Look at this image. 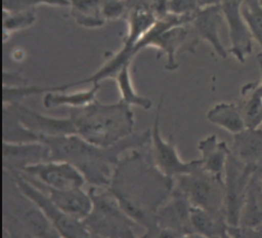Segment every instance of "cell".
<instances>
[{
	"label": "cell",
	"instance_id": "cell-1",
	"mask_svg": "<svg viewBox=\"0 0 262 238\" xmlns=\"http://www.w3.org/2000/svg\"><path fill=\"white\" fill-rule=\"evenodd\" d=\"M175 188V179L155 165L149 145L131 150L114 168L107 188L122 208L144 229L142 238L155 231V216Z\"/></svg>",
	"mask_w": 262,
	"mask_h": 238
},
{
	"label": "cell",
	"instance_id": "cell-2",
	"mask_svg": "<svg viewBox=\"0 0 262 238\" xmlns=\"http://www.w3.org/2000/svg\"><path fill=\"white\" fill-rule=\"evenodd\" d=\"M150 140L151 129L134 133L110 147H99L77 134L42 139L50 150L51 161L71 163L81 172L85 182L96 188L109 187L114 168L123 154L147 147Z\"/></svg>",
	"mask_w": 262,
	"mask_h": 238
},
{
	"label": "cell",
	"instance_id": "cell-3",
	"mask_svg": "<svg viewBox=\"0 0 262 238\" xmlns=\"http://www.w3.org/2000/svg\"><path fill=\"white\" fill-rule=\"evenodd\" d=\"M69 116L77 135L99 147H110L135 133V113L121 100L104 104L96 98L84 107L70 109Z\"/></svg>",
	"mask_w": 262,
	"mask_h": 238
},
{
	"label": "cell",
	"instance_id": "cell-4",
	"mask_svg": "<svg viewBox=\"0 0 262 238\" xmlns=\"http://www.w3.org/2000/svg\"><path fill=\"white\" fill-rule=\"evenodd\" d=\"M3 231L10 238H58L56 229L26 195L11 172L3 169Z\"/></svg>",
	"mask_w": 262,
	"mask_h": 238
},
{
	"label": "cell",
	"instance_id": "cell-5",
	"mask_svg": "<svg viewBox=\"0 0 262 238\" xmlns=\"http://www.w3.org/2000/svg\"><path fill=\"white\" fill-rule=\"evenodd\" d=\"M92 210L82 220L89 237L94 238H136L142 227L122 208L119 201L107 188L92 187ZM144 234V233H143Z\"/></svg>",
	"mask_w": 262,
	"mask_h": 238
},
{
	"label": "cell",
	"instance_id": "cell-6",
	"mask_svg": "<svg viewBox=\"0 0 262 238\" xmlns=\"http://www.w3.org/2000/svg\"><path fill=\"white\" fill-rule=\"evenodd\" d=\"M175 187L187 195L193 207L224 211V179L205 170L201 163L190 173L175 177Z\"/></svg>",
	"mask_w": 262,
	"mask_h": 238
},
{
	"label": "cell",
	"instance_id": "cell-7",
	"mask_svg": "<svg viewBox=\"0 0 262 238\" xmlns=\"http://www.w3.org/2000/svg\"><path fill=\"white\" fill-rule=\"evenodd\" d=\"M192 205L187 195L174 188L155 216V231L149 238L199 237L191 220Z\"/></svg>",
	"mask_w": 262,
	"mask_h": 238
},
{
	"label": "cell",
	"instance_id": "cell-8",
	"mask_svg": "<svg viewBox=\"0 0 262 238\" xmlns=\"http://www.w3.org/2000/svg\"><path fill=\"white\" fill-rule=\"evenodd\" d=\"M11 172V171H9ZM14 176L19 189L31 199L42 210L44 216L49 220L52 227L64 238H88L89 234L82 220L76 219L62 211L50 197L40 188H37L28 180H26L19 172H11Z\"/></svg>",
	"mask_w": 262,
	"mask_h": 238
},
{
	"label": "cell",
	"instance_id": "cell-9",
	"mask_svg": "<svg viewBox=\"0 0 262 238\" xmlns=\"http://www.w3.org/2000/svg\"><path fill=\"white\" fill-rule=\"evenodd\" d=\"M257 169L235 157L230 150L224 173V211L229 226H239L248 185Z\"/></svg>",
	"mask_w": 262,
	"mask_h": 238
},
{
	"label": "cell",
	"instance_id": "cell-10",
	"mask_svg": "<svg viewBox=\"0 0 262 238\" xmlns=\"http://www.w3.org/2000/svg\"><path fill=\"white\" fill-rule=\"evenodd\" d=\"M163 95L160 98L157 108L154 126L151 128V140L149 144L152 161L161 172L169 177H177L182 174L190 173L200 164V160L185 162L181 160L177 151L176 144L171 137L165 140L161 135V109L163 105Z\"/></svg>",
	"mask_w": 262,
	"mask_h": 238
},
{
	"label": "cell",
	"instance_id": "cell-11",
	"mask_svg": "<svg viewBox=\"0 0 262 238\" xmlns=\"http://www.w3.org/2000/svg\"><path fill=\"white\" fill-rule=\"evenodd\" d=\"M224 21L221 4L201 8L189 23L191 35L188 51L194 52L199 43L205 41L212 46L217 56L223 59L227 58L229 51L223 44L220 35L221 26Z\"/></svg>",
	"mask_w": 262,
	"mask_h": 238
},
{
	"label": "cell",
	"instance_id": "cell-12",
	"mask_svg": "<svg viewBox=\"0 0 262 238\" xmlns=\"http://www.w3.org/2000/svg\"><path fill=\"white\" fill-rule=\"evenodd\" d=\"M20 173L45 186L58 189L82 188L86 183L74 165L62 161H48L30 166Z\"/></svg>",
	"mask_w": 262,
	"mask_h": 238
},
{
	"label": "cell",
	"instance_id": "cell-13",
	"mask_svg": "<svg viewBox=\"0 0 262 238\" xmlns=\"http://www.w3.org/2000/svg\"><path fill=\"white\" fill-rule=\"evenodd\" d=\"M242 0H222L221 6L228 28L229 52L239 62L244 63L252 55L254 38L241 12Z\"/></svg>",
	"mask_w": 262,
	"mask_h": 238
},
{
	"label": "cell",
	"instance_id": "cell-14",
	"mask_svg": "<svg viewBox=\"0 0 262 238\" xmlns=\"http://www.w3.org/2000/svg\"><path fill=\"white\" fill-rule=\"evenodd\" d=\"M14 111L18 120L32 133L44 137L76 134L72 120L69 117H55L32 110L20 103L7 104Z\"/></svg>",
	"mask_w": 262,
	"mask_h": 238
},
{
	"label": "cell",
	"instance_id": "cell-15",
	"mask_svg": "<svg viewBox=\"0 0 262 238\" xmlns=\"http://www.w3.org/2000/svg\"><path fill=\"white\" fill-rule=\"evenodd\" d=\"M51 161L50 150L43 141L10 143L3 141V169L21 172L30 166Z\"/></svg>",
	"mask_w": 262,
	"mask_h": 238
},
{
	"label": "cell",
	"instance_id": "cell-16",
	"mask_svg": "<svg viewBox=\"0 0 262 238\" xmlns=\"http://www.w3.org/2000/svg\"><path fill=\"white\" fill-rule=\"evenodd\" d=\"M20 173V172H19ZM26 180L32 183L34 186L43 190L62 211L76 219L83 220L92 210L93 202L90 195L89 190L84 191L82 188H72V189H58L45 186L28 176L20 173Z\"/></svg>",
	"mask_w": 262,
	"mask_h": 238
},
{
	"label": "cell",
	"instance_id": "cell-17",
	"mask_svg": "<svg viewBox=\"0 0 262 238\" xmlns=\"http://www.w3.org/2000/svg\"><path fill=\"white\" fill-rule=\"evenodd\" d=\"M198 149L201 154L199 158L201 166L210 173L224 179L230 148L225 141L219 140L216 135H209L203 138Z\"/></svg>",
	"mask_w": 262,
	"mask_h": 238
},
{
	"label": "cell",
	"instance_id": "cell-18",
	"mask_svg": "<svg viewBox=\"0 0 262 238\" xmlns=\"http://www.w3.org/2000/svg\"><path fill=\"white\" fill-rule=\"evenodd\" d=\"M230 150L239 161L257 169L262 158V129L246 127L233 135Z\"/></svg>",
	"mask_w": 262,
	"mask_h": 238
},
{
	"label": "cell",
	"instance_id": "cell-19",
	"mask_svg": "<svg viewBox=\"0 0 262 238\" xmlns=\"http://www.w3.org/2000/svg\"><path fill=\"white\" fill-rule=\"evenodd\" d=\"M100 88V83H95L88 89L74 92L47 91L43 93V105L46 109L59 107H69L70 109L81 108L97 98Z\"/></svg>",
	"mask_w": 262,
	"mask_h": 238
},
{
	"label": "cell",
	"instance_id": "cell-20",
	"mask_svg": "<svg viewBox=\"0 0 262 238\" xmlns=\"http://www.w3.org/2000/svg\"><path fill=\"white\" fill-rule=\"evenodd\" d=\"M191 220L199 237L226 238L229 224L224 211H211L199 207H193Z\"/></svg>",
	"mask_w": 262,
	"mask_h": 238
},
{
	"label": "cell",
	"instance_id": "cell-21",
	"mask_svg": "<svg viewBox=\"0 0 262 238\" xmlns=\"http://www.w3.org/2000/svg\"><path fill=\"white\" fill-rule=\"evenodd\" d=\"M208 122L219 126L228 133L235 135L246 128L239 104L232 102H221L207 111Z\"/></svg>",
	"mask_w": 262,
	"mask_h": 238
},
{
	"label": "cell",
	"instance_id": "cell-22",
	"mask_svg": "<svg viewBox=\"0 0 262 238\" xmlns=\"http://www.w3.org/2000/svg\"><path fill=\"white\" fill-rule=\"evenodd\" d=\"M262 224V190L260 186V172L256 171L246 192L240 215L239 226L259 228Z\"/></svg>",
	"mask_w": 262,
	"mask_h": 238
},
{
	"label": "cell",
	"instance_id": "cell-23",
	"mask_svg": "<svg viewBox=\"0 0 262 238\" xmlns=\"http://www.w3.org/2000/svg\"><path fill=\"white\" fill-rule=\"evenodd\" d=\"M242 101L239 104L246 127L256 128L262 124V85L261 82L243 86Z\"/></svg>",
	"mask_w": 262,
	"mask_h": 238
},
{
	"label": "cell",
	"instance_id": "cell-24",
	"mask_svg": "<svg viewBox=\"0 0 262 238\" xmlns=\"http://www.w3.org/2000/svg\"><path fill=\"white\" fill-rule=\"evenodd\" d=\"M102 0H70L73 19L83 28L94 29L106 24L102 15Z\"/></svg>",
	"mask_w": 262,
	"mask_h": 238
},
{
	"label": "cell",
	"instance_id": "cell-25",
	"mask_svg": "<svg viewBox=\"0 0 262 238\" xmlns=\"http://www.w3.org/2000/svg\"><path fill=\"white\" fill-rule=\"evenodd\" d=\"M3 141L26 143L42 141V138L26 127L9 105L3 104Z\"/></svg>",
	"mask_w": 262,
	"mask_h": 238
},
{
	"label": "cell",
	"instance_id": "cell-26",
	"mask_svg": "<svg viewBox=\"0 0 262 238\" xmlns=\"http://www.w3.org/2000/svg\"><path fill=\"white\" fill-rule=\"evenodd\" d=\"M131 63L125 64L113 78L117 89L120 91L121 101L131 106H137L144 110H148L152 106V101L148 97L139 94L131 77Z\"/></svg>",
	"mask_w": 262,
	"mask_h": 238
},
{
	"label": "cell",
	"instance_id": "cell-27",
	"mask_svg": "<svg viewBox=\"0 0 262 238\" xmlns=\"http://www.w3.org/2000/svg\"><path fill=\"white\" fill-rule=\"evenodd\" d=\"M241 12L254 41L261 49L258 60L259 64L262 65V4L260 0H242Z\"/></svg>",
	"mask_w": 262,
	"mask_h": 238
},
{
	"label": "cell",
	"instance_id": "cell-28",
	"mask_svg": "<svg viewBox=\"0 0 262 238\" xmlns=\"http://www.w3.org/2000/svg\"><path fill=\"white\" fill-rule=\"evenodd\" d=\"M35 9L21 11L3 10V32L4 36L8 37L20 30H25L35 23Z\"/></svg>",
	"mask_w": 262,
	"mask_h": 238
},
{
	"label": "cell",
	"instance_id": "cell-29",
	"mask_svg": "<svg viewBox=\"0 0 262 238\" xmlns=\"http://www.w3.org/2000/svg\"><path fill=\"white\" fill-rule=\"evenodd\" d=\"M40 5L70 7V0H3V10L21 11L35 9Z\"/></svg>",
	"mask_w": 262,
	"mask_h": 238
},
{
	"label": "cell",
	"instance_id": "cell-30",
	"mask_svg": "<svg viewBox=\"0 0 262 238\" xmlns=\"http://www.w3.org/2000/svg\"><path fill=\"white\" fill-rule=\"evenodd\" d=\"M102 15L106 22L126 17L128 6L126 0H102Z\"/></svg>",
	"mask_w": 262,
	"mask_h": 238
},
{
	"label": "cell",
	"instance_id": "cell-31",
	"mask_svg": "<svg viewBox=\"0 0 262 238\" xmlns=\"http://www.w3.org/2000/svg\"><path fill=\"white\" fill-rule=\"evenodd\" d=\"M201 9L196 0H168V13L176 15H194Z\"/></svg>",
	"mask_w": 262,
	"mask_h": 238
},
{
	"label": "cell",
	"instance_id": "cell-32",
	"mask_svg": "<svg viewBox=\"0 0 262 238\" xmlns=\"http://www.w3.org/2000/svg\"><path fill=\"white\" fill-rule=\"evenodd\" d=\"M28 83L25 78L15 74V73H3V86L5 87H21L27 86Z\"/></svg>",
	"mask_w": 262,
	"mask_h": 238
},
{
	"label": "cell",
	"instance_id": "cell-33",
	"mask_svg": "<svg viewBox=\"0 0 262 238\" xmlns=\"http://www.w3.org/2000/svg\"><path fill=\"white\" fill-rule=\"evenodd\" d=\"M196 2H198L199 6L201 8H205V7H209V6H213V5L221 4V0H196Z\"/></svg>",
	"mask_w": 262,
	"mask_h": 238
},
{
	"label": "cell",
	"instance_id": "cell-34",
	"mask_svg": "<svg viewBox=\"0 0 262 238\" xmlns=\"http://www.w3.org/2000/svg\"><path fill=\"white\" fill-rule=\"evenodd\" d=\"M260 186H261V190H262V175H261V172H260Z\"/></svg>",
	"mask_w": 262,
	"mask_h": 238
},
{
	"label": "cell",
	"instance_id": "cell-35",
	"mask_svg": "<svg viewBox=\"0 0 262 238\" xmlns=\"http://www.w3.org/2000/svg\"><path fill=\"white\" fill-rule=\"evenodd\" d=\"M260 68H261V74H262V67H260ZM260 82H261V85H262V78H261Z\"/></svg>",
	"mask_w": 262,
	"mask_h": 238
},
{
	"label": "cell",
	"instance_id": "cell-36",
	"mask_svg": "<svg viewBox=\"0 0 262 238\" xmlns=\"http://www.w3.org/2000/svg\"><path fill=\"white\" fill-rule=\"evenodd\" d=\"M260 228H261V230H262V224H261V226H260Z\"/></svg>",
	"mask_w": 262,
	"mask_h": 238
},
{
	"label": "cell",
	"instance_id": "cell-37",
	"mask_svg": "<svg viewBox=\"0 0 262 238\" xmlns=\"http://www.w3.org/2000/svg\"><path fill=\"white\" fill-rule=\"evenodd\" d=\"M260 3H261V4H262V0H260Z\"/></svg>",
	"mask_w": 262,
	"mask_h": 238
}]
</instances>
